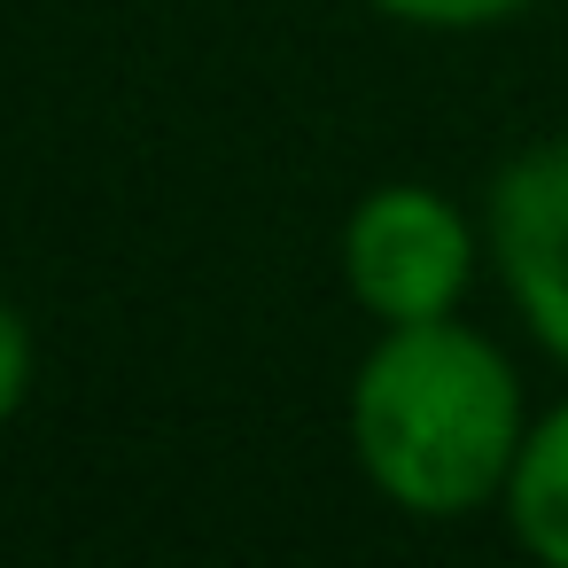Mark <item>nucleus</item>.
I'll return each instance as SVG.
<instances>
[{"label":"nucleus","instance_id":"1","mask_svg":"<svg viewBox=\"0 0 568 568\" xmlns=\"http://www.w3.org/2000/svg\"><path fill=\"white\" fill-rule=\"evenodd\" d=\"M521 382L506 351L459 320L382 327L351 374V452L413 521H467L521 452Z\"/></svg>","mask_w":568,"mask_h":568},{"label":"nucleus","instance_id":"2","mask_svg":"<svg viewBox=\"0 0 568 568\" xmlns=\"http://www.w3.org/2000/svg\"><path fill=\"white\" fill-rule=\"evenodd\" d=\"M343 288L366 320L382 327H420V320H452L459 296L475 288V226L452 195L420 187V180H389L374 195L351 203L343 219Z\"/></svg>","mask_w":568,"mask_h":568},{"label":"nucleus","instance_id":"3","mask_svg":"<svg viewBox=\"0 0 568 568\" xmlns=\"http://www.w3.org/2000/svg\"><path fill=\"white\" fill-rule=\"evenodd\" d=\"M490 265L521 327L568 366V141H537L490 180Z\"/></svg>","mask_w":568,"mask_h":568},{"label":"nucleus","instance_id":"4","mask_svg":"<svg viewBox=\"0 0 568 568\" xmlns=\"http://www.w3.org/2000/svg\"><path fill=\"white\" fill-rule=\"evenodd\" d=\"M498 506H506V529L529 560L568 568V397L521 428V452H514Z\"/></svg>","mask_w":568,"mask_h":568},{"label":"nucleus","instance_id":"5","mask_svg":"<svg viewBox=\"0 0 568 568\" xmlns=\"http://www.w3.org/2000/svg\"><path fill=\"white\" fill-rule=\"evenodd\" d=\"M374 17L413 24V32H490L506 17H521L529 0H366Z\"/></svg>","mask_w":568,"mask_h":568},{"label":"nucleus","instance_id":"6","mask_svg":"<svg viewBox=\"0 0 568 568\" xmlns=\"http://www.w3.org/2000/svg\"><path fill=\"white\" fill-rule=\"evenodd\" d=\"M24 389H32V327L17 320V304H9V296H0V428L17 420Z\"/></svg>","mask_w":568,"mask_h":568}]
</instances>
